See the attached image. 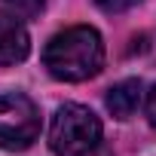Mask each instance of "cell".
<instances>
[{"label":"cell","mask_w":156,"mask_h":156,"mask_svg":"<svg viewBox=\"0 0 156 156\" xmlns=\"http://www.w3.org/2000/svg\"><path fill=\"white\" fill-rule=\"evenodd\" d=\"M3 3L12 9V16H19V19H34V16H40V9H43L46 0H3Z\"/></svg>","instance_id":"obj_6"},{"label":"cell","mask_w":156,"mask_h":156,"mask_svg":"<svg viewBox=\"0 0 156 156\" xmlns=\"http://www.w3.org/2000/svg\"><path fill=\"white\" fill-rule=\"evenodd\" d=\"M95 3L104 9V12H122V9H129V6H135L138 0H95Z\"/></svg>","instance_id":"obj_7"},{"label":"cell","mask_w":156,"mask_h":156,"mask_svg":"<svg viewBox=\"0 0 156 156\" xmlns=\"http://www.w3.org/2000/svg\"><path fill=\"white\" fill-rule=\"evenodd\" d=\"M28 52H31V37L25 25L9 12H0V64L25 61Z\"/></svg>","instance_id":"obj_4"},{"label":"cell","mask_w":156,"mask_h":156,"mask_svg":"<svg viewBox=\"0 0 156 156\" xmlns=\"http://www.w3.org/2000/svg\"><path fill=\"white\" fill-rule=\"evenodd\" d=\"M40 135L37 104L22 92L0 95V150H25Z\"/></svg>","instance_id":"obj_3"},{"label":"cell","mask_w":156,"mask_h":156,"mask_svg":"<svg viewBox=\"0 0 156 156\" xmlns=\"http://www.w3.org/2000/svg\"><path fill=\"white\" fill-rule=\"evenodd\" d=\"M147 119H150V126L156 129V86H153V92L147 95Z\"/></svg>","instance_id":"obj_8"},{"label":"cell","mask_w":156,"mask_h":156,"mask_svg":"<svg viewBox=\"0 0 156 156\" xmlns=\"http://www.w3.org/2000/svg\"><path fill=\"white\" fill-rule=\"evenodd\" d=\"M141 101H144V86H141V80H122V83L110 86V89H107V98H104L107 110H110L116 119L135 116V110L141 107Z\"/></svg>","instance_id":"obj_5"},{"label":"cell","mask_w":156,"mask_h":156,"mask_svg":"<svg viewBox=\"0 0 156 156\" xmlns=\"http://www.w3.org/2000/svg\"><path fill=\"white\" fill-rule=\"evenodd\" d=\"M46 70L61 83H83L95 76L104 64V43L101 34L89 25H73L58 31L43 49Z\"/></svg>","instance_id":"obj_1"},{"label":"cell","mask_w":156,"mask_h":156,"mask_svg":"<svg viewBox=\"0 0 156 156\" xmlns=\"http://www.w3.org/2000/svg\"><path fill=\"white\" fill-rule=\"evenodd\" d=\"M101 141V119L83 104H61L49 126L55 156H89Z\"/></svg>","instance_id":"obj_2"}]
</instances>
